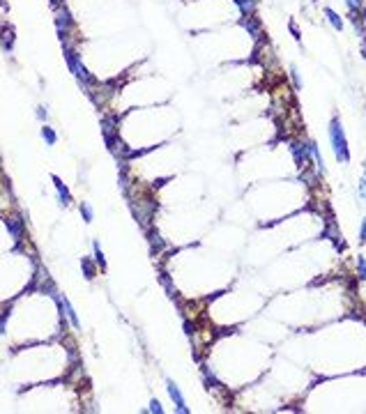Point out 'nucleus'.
I'll use <instances>...</instances> for the list:
<instances>
[{
  "label": "nucleus",
  "instance_id": "obj_1",
  "mask_svg": "<svg viewBox=\"0 0 366 414\" xmlns=\"http://www.w3.org/2000/svg\"><path fill=\"white\" fill-rule=\"evenodd\" d=\"M53 23H56V32H58V39H60L62 49H74V16H72L70 7L65 3L56 7Z\"/></svg>",
  "mask_w": 366,
  "mask_h": 414
},
{
  "label": "nucleus",
  "instance_id": "obj_2",
  "mask_svg": "<svg viewBox=\"0 0 366 414\" xmlns=\"http://www.w3.org/2000/svg\"><path fill=\"white\" fill-rule=\"evenodd\" d=\"M329 143H332L334 156H336L338 164H350V147H348V138L338 115H334L332 122H329Z\"/></svg>",
  "mask_w": 366,
  "mask_h": 414
},
{
  "label": "nucleus",
  "instance_id": "obj_3",
  "mask_svg": "<svg viewBox=\"0 0 366 414\" xmlns=\"http://www.w3.org/2000/svg\"><path fill=\"white\" fill-rule=\"evenodd\" d=\"M62 53H65V62H67V67H70V72L74 74V78L79 81V85L83 87L85 92H88L93 85H97V78H95L93 74L85 69V64L81 62V55H79V51H76V46L74 49H62Z\"/></svg>",
  "mask_w": 366,
  "mask_h": 414
},
{
  "label": "nucleus",
  "instance_id": "obj_4",
  "mask_svg": "<svg viewBox=\"0 0 366 414\" xmlns=\"http://www.w3.org/2000/svg\"><path fill=\"white\" fill-rule=\"evenodd\" d=\"M14 46H16V28H14V23L3 21L0 23V49L5 51L7 55H12L14 53Z\"/></svg>",
  "mask_w": 366,
  "mask_h": 414
},
{
  "label": "nucleus",
  "instance_id": "obj_5",
  "mask_svg": "<svg viewBox=\"0 0 366 414\" xmlns=\"http://www.w3.org/2000/svg\"><path fill=\"white\" fill-rule=\"evenodd\" d=\"M5 225L7 230H10L12 239L16 242V248H24V242H26V228H24V221H21V216H14V219H5Z\"/></svg>",
  "mask_w": 366,
  "mask_h": 414
},
{
  "label": "nucleus",
  "instance_id": "obj_6",
  "mask_svg": "<svg viewBox=\"0 0 366 414\" xmlns=\"http://www.w3.org/2000/svg\"><path fill=\"white\" fill-rule=\"evenodd\" d=\"M166 389H168V396H171V400L175 403V412L189 414V407H187V403H185V396H182L180 386H177L173 380H166Z\"/></svg>",
  "mask_w": 366,
  "mask_h": 414
},
{
  "label": "nucleus",
  "instance_id": "obj_7",
  "mask_svg": "<svg viewBox=\"0 0 366 414\" xmlns=\"http://www.w3.org/2000/svg\"><path fill=\"white\" fill-rule=\"evenodd\" d=\"M304 145H306V152H309V161L313 164L315 161V170H318V175H325V159H323V154H320V147H318V143L315 141H304Z\"/></svg>",
  "mask_w": 366,
  "mask_h": 414
},
{
  "label": "nucleus",
  "instance_id": "obj_8",
  "mask_svg": "<svg viewBox=\"0 0 366 414\" xmlns=\"http://www.w3.org/2000/svg\"><path fill=\"white\" fill-rule=\"evenodd\" d=\"M240 23L246 28V32H249L254 39H263V28H260V21L256 14H249V16H242Z\"/></svg>",
  "mask_w": 366,
  "mask_h": 414
},
{
  "label": "nucleus",
  "instance_id": "obj_9",
  "mask_svg": "<svg viewBox=\"0 0 366 414\" xmlns=\"http://www.w3.org/2000/svg\"><path fill=\"white\" fill-rule=\"evenodd\" d=\"M290 154H292V159H295L297 168H304V164L309 161V152H306V145L302 141H292L290 143Z\"/></svg>",
  "mask_w": 366,
  "mask_h": 414
},
{
  "label": "nucleus",
  "instance_id": "obj_10",
  "mask_svg": "<svg viewBox=\"0 0 366 414\" xmlns=\"http://www.w3.org/2000/svg\"><path fill=\"white\" fill-rule=\"evenodd\" d=\"M51 182H53V187H56V191H58V200H60V205L70 207L72 205V193H70V189H67V184L62 182L58 175H51Z\"/></svg>",
  "mask_w": 366,
  "mask_h": 414
},
{
  "label": "nucleus",
  "instance_id": "obj_11",
  "mask_svg": "<svg viewBox=\"0 0 366 414\" xmlns=\"http://www.w3.org/2000/svg\"><path fill=\"white\" fill-rule=\"evenodd\" d=\"M97 262H95V258H90V256H85V258H81V271H83V279L85 281H93L95 276H97Z\"/></svg>",
  "mask_w": 366,
  "mask_h": 414
},
{
  "label": "nucleus",
  "instance_id": "obj_12",
  "mask_svg": "<svg viewBox=\"0 0 366 414\" xmlns=\"http://www.w3.org/2000/svg\"><path fill=\"white\" fill-rule=\"evenodd\" d=\"M60 299H62V308H65V317H67V322H70V327H74V329L79 331L81 329V322H79V315H76L74 306H72L70 299L62 297V294H60Z\"/></svg>",
  "mask_w": 366,
  "mask_h": 414
},
{
  "label": "nucleus",
  "instance_id": "obj_13",
  "mask_svg": "<svg viewBox=\"0 0 366 414\" xmlns=\"http://www.w3.org/2000/svg\"><path fill=\"white\" fill-rule=\"evenodd\" d=\"M148 242H150V246H152V253H159L162 248H166V239H162L159 230L152 228V225L148 228Z\"/></svg>",
  "mask_w": 366,
  "mask_h": 414
},
{
  "label": "nucleus",
  "instance_id": "obj_14",
  "mask_svg": "<svg viewBox=\"0 0 366 414\" xmlns=\"http://www.w3.org/2000/svg\"><path fill=\"white\" fill-rule=\"evenodd\" d=\"M200 375H203V382H205L208 389H221V382L217 380V375H214L208 366H200Z\"/></svg>",
  "mask_w": 366,
  "mask_h": 414
},
{
  "label": "nucleus",
  "instance_id": "obj_15",
  "mask_svg": "<svg viewBox=\"0 0 366 414\" xmlns=\"http://www.w3.org/2000/svg\"><path fill=\"white\" fill-rule=\"evenodd\" d=\"M237 9H240L242 16H249V14H256L258 9V0H235Z\"/></svg>",
  "mask_w": 366,
  "mask_h": 414
},
{
  "label": "nucleus",
  "instance_id": "obj_16",
  "mask_svg": "<svg viewBox=\"0 0 366 414\" xmlns=\"http://www.w3.org/2000/svg\"><path fill=\"white\" fill-rule=\"evenodd\" d=\"M325 16H327V21L332 23V28H334V30H336V32H341L343 28H346V26H343V18L338 16V14L334 12L332 7H325Z\"/></svg>",
  "mask_w": 366,
  "mask_h": 414
},
{
  "label": "nucleus",
  "instance_id": "obj_17",
  "mask_svg": "<svg viewBox=\"0 0 366 414\" xmlns=\"http://www.w3.org/2000/svg\"><path fill=\"white\" fill-rule=\"evenodd\" d=\"M93 253H95V262H97V267L102 271H106V256H104L102 244L99 242H93Z\"/></svg>",
  "mask_w": 366,
  "mask_h": 414
},
{
  "label": "nucleus",
  "instance_id": "obj_18",
  "mask_svg": "<svg viewBox=\"0 0 366 414\" xmlns=\"http://www.w3.org/2000/svg\"><path fill=\"white\" fill-rule=\"evenodd\" d=\"M364 3L366 0H346V7H348V12H350V18H359Z\"/></svg>",
  "mask_w": 366,
  "mask_h": 414
},
{
  "label": "nucleus",
  "instance_id": "obj_19",
  "mask_svg": "<svg viewBox=\"0 0 366 414\" xmlns=\"http://www.w3.org/2000/svg\"><path fill=\"white\" fill-rule=\"evenodd\" d=\"M42 138H44V143H47V145H56V143H58L56 129L49 127V124H44V127H42Z\"/></svg>",
  "mask_w": 366,
  "mask_h": 414
},
{
  "label": "nucleus",
  "instance_id": "obj_20",
  "mask_svg": "<svg viewBox=\"0 0 366 414\" xmlns=\"http://www.w3.org/2000/svg\"><path fill=\"white\" fill-rule=\"evenodd\" d=\"M81 216H83V221L85 223H93V219H95V212H93V207L88 205V202H81Z\"/></svg>",
  "mask_w": 366,
  "mask_h": 414
},
{
  "label": "nucleus",
  "instance_id": "obj_21",
  "mask_svg": "<svg viewBox=\"0 0 366 414\" xmlns=\"http://www.w3.org/2000/svg\"><path fill=\"white\" fill-rule=\"evenodd\" d=\"M357 276L359 281H366V256H357Z\"/></svg>",
  "mask_w": 366,
  "mask_h": 414
},
{
  "label": "nucleus",
  "instance_id": "obj_22",
  "mask_svg": "<svg viewBox=\"0 0 366 414\" xmlns=\"http://www.w3.org/2000/svg\"><path fill=\"white\" fill-rule=\"evenodd\" d=\"M290 81H292V85H295V90H302V85H304V83H302V76H300V69H297L295 64L290 67Z\"/></svg>",
  "mask_w": 366,
  "mask_h": 414
},
{
  "label": "nucleus",
  "instance_id": "obj_23",
  "mask_svg": "<svg viewBox=\"0 0 366 414\" xmlns=\"http://www.w3.org/2000/svg\"><path fill=\"white\" fill-rule=\"evenodd\" d=\"M182 329H185V334L189 336V338H194V336H196V327H194V322H191L189 317H185V320H182Z\"/></svg>",
  "mask_w": 366,
  "mask_h": 414
},
{
  "label": "nucleus",
  "instance_id": "obj_24",
  "mask_svg": "<svg viewBox=\"0 0 366 414\" xmlns=\"http://www.w3.org/2000/svg\"><path fill=\"white\" fill-rule=\"evenodd\" d=\"M288 30H290V35L295 37V41H302V32H300V26H297V23L292 21V18H290V21H288Z\"/></svg>",
  "mask_w": 366,
  "mask_h": 414
},
{
  "label": "nucleus",
  "instance_id": "obj_25",
  "mask_svg": "<svg viewBox=\"0 0 366 414\" xmlns=\"http://www.w3.org/2000/svg\"><path fill=\"white\" fill-rule=\"evenodd\" d=\"M148 409H150V412H152V414H164V407H162V403H159L157 398H152V400H150Z\"/></svg>",
  "mask_w": 366,
  "mask_h": 414
},
{
  "label": "nucleus",
  "instance_id": "obj_26",
  "mask_svg": "<svg viewBox=\"0 0 366 414\" xmlns=\"http://www.w3.org/2000/svg\"><path fill=\"white\" fill-rule=\"evenodd\" d=\"M12 311L7 308V311H3V315H0V334H5V327H7V320H10Z\"/></svg>",
  "mask_w": 366,
  "mask_h": 414
},
{
  "label": "nucleus",
  "instance_id": "obj_27",
  "mask_svg": "<svg viewBox=\"0 0 366 414\" xmlns=\"http://www.w3.org/2000/svg\"><path fill=\"white\" fill-rule=\"evenodd\" d=\"M35 115H37V120H42V122H47V118H49V110H47V106H37V108H35Z\"/></svg>",
  "mask_w": 366,
  "mask_h": 414
},
{
  "label": "nucleus",
  "instance_id": "obj_28",
  "mask_svg": "<svg viewBox=\"0 0 366 414\" xmlns=\"http://www.w3.org/2000/svg\"><path fill=\"white\" fill-rule=\"evenodd\" d=\"M359 244H366V216L361 219V225H359Z\"/></svg>",
  "mask_w": 366,
  "mask_h": 414
},
{
  "label": "nucleus",
  "instance_id": "obj_29",
  "mask_svg": "<svg viewBox=\"0 0 366 414\" xmlns=\"http://www.w3.org/2000/svg\"><path fill=\"white\" fill-rule=\"evenodd\" d=\"M357 189H359V198L366 202V179H359V187Z\"/></svg>",
  "mask_w": 366,
  "mask_h": 414
},
{
  "label": "nucleus",
  "instance_id": "obj_30",
  "mask_svg": "<svg viewBox=\"0 0 366 414\" xmlns=\"http://www.w3.org/2000/svg\"><path fill=\"white\" fill-rule=\"evenodd\" d=\"M0 7H3V12H10V3L7 0H0Z\"/></svg>",
  "mask_w": 366,
  "mask_h": 414
},
{
  "label": "nucleus",
  "instance_id": "obj_31",
  "mask_svg": "<svg viewBox=\"0 0 366 414\" xmlns=\"http://www.w3.org/2000/svg\"><path fill=\"white\" fill-rule=\"evenodd\" d=\"M361 53H364V58H366V35H361Z\"/></svg>",
  "mask_w": 366,
  "mask_h": 414
},
{
  "label": "nucleus",
  "instance_id": "obj_32",
  "mask_svg": "<svg viewBox=\"0 0 366 414\" xmlns=\"http://www.w3.org/2000/svg\"><path fill=\"white\" fill-rule=\"evenodd\" d=\"M359 18H361V23H366V3H364V7H361V14H359Z\"/></svg>",
  "mask_w": 366,
  "mask_h": 414
},
{
  "label": "nucleus",
  "instance_id": "obj_33",
  "mask_svg": "<svg viewBox=\"0 0 366 414\" xmlns=\"http://www.w3.org/2000/svg\"><path fill=\"white\" fill-rule=\"evenodd\" d=\"M62 3H65V0H51V5H53V9H56V7H58V5H62Z\"/></svg>",
  "mask_w": 366,
  "mask_h": 414
},
{
  "label": "nucleus",
  "instance_id": "obj_34",
  "mask_svg": "<svg viewBox=\"0 0 366 414\" xmlns=\"http://www.w3.org/2000/svg\"><path fill=\"white\" fill-rule=\"evenodd\" d=\"M364 179H366V161H364Z\"/></svg>",
  "mask_w": 366,
  "mask_h": 414
}]
</instances>
